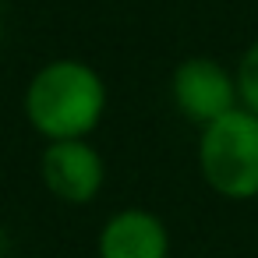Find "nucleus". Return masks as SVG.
I'll return each instance as SVG.
<instances>
[{
	"label": "nucleus",
	"instance_id": "obj_4",
	"mask_svg": "<svg viewBox=\"0 0 258 258\" xmlns=\"http://www.w3.org/2000/svg\"><path fill=\"white\" fill-rule=\"evenodd\" d=\"M39 173H43V184L50 187V195H57L60 202L89 205L103 191L106 163L85 138L46 142L43 159H39Z\"/></svg>",
	"mask_w": 258,
	"mask_h": 258
},
{
	"label": "nucleus",
	"instance_id": "obj_5",
	"mask_svg": "<svg viewBox=\"0 0 258 258\" xmlns=\"http://www.w3.org/2000/svg\"><path fill=\"white\" fill-rule=\"evenodd\" d=\"M170 230L149 209H120L99 230V258H166Z\"/></svg>",
	"mask_w": 258,
	"mask_h": 258
},
{
	"label": "nucleus",
	"instance_id": "obj_2",
	"mask_svg": "<svg viewBox=\"0 0 258 258\" xmlns=\"http://www.w3.org/2000/svg\"><path fill=\"white\" fill-rule=\"evenodd\" d=\"M198 170L202 180L230 202L258 198V117L237 106L202 127Z\"/></svg>",
	"mask_w": 258,
	"mask_h": 258
},
{
	"label": "nucleus",
	"instance_id": "obj_1",
	"mask_svg": "<svg viewBox=\"0 0 258 258\" xmlns=\"http://www.w3.org/2000/svg\"><path fill=\"white\" fill-rule=\"evenodd\" d=\"M106 113V82L96 68L60 57L43 64L25 89V117L46 142L85 138Z\"/></svg>",
	"mask_w": 258,
	"mask_h": 258
},
{
	"label": "nucleus",
	"instance_id": "obj_3",
	"mask_svg": "<svg viewBox=\"0 0 258 258\" xmlns=\"http://www.w3.org/2000/svg\"><path fill=\"white\" fill-rule=\"evenodd\" d=\"M170 92H173L177 110L198 127H209L212 120H219V117H226L230 110L240 106L233 71H226L212 57L180 60L173 78H170Z\"/></svg>",
	"mask_w": 258,
	"mask_h": 258
},
{
	"label": "nucleus",
	"instance_id": "obj_6",
	"mask_svg": "<svg viewBox=\"0 0 258 258\" xmlns=\"http://www.w3.org/2000/svg\"><path fill=\"white\" fill-rule=\"evenodd\" d=\"M237 78V96H240V106L251 110L258 117V39L240 53V64L233 71Z\"/></svg>",
	"mask_w": 258,
	"mask_h": 258
}]
</instances>
